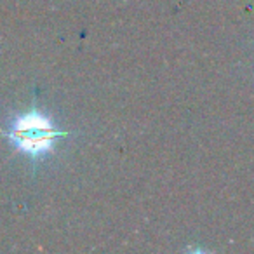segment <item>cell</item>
<instances>
[{"label":"cell","instance_id":"6da1fadb","mask_svg":"<svg viewBox=\"0 0 254 254\" xmlns=\"http://www.w3.org/2000/svg\"><path fill=\"white\" fill-rule=\"evenodd\" d=\"M12 145L30 159H40L54 148L58 138L68 136L66 131H60L53 126L49 117L37 108L16 117L11 129L4 132Z\"/></svg>","mask_w":254,"mask_h":254}]
</instances>
